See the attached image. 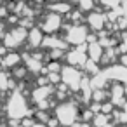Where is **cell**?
Here are the masks:
<instances>
[{
	"label": "cell",
	"mask_w": 127,
	"mask_h": 127,
	"mask_svg": "<svg viewBox=\"0 0 127 127\" xmlns=\"http://www.w3.org/2000/svg\"><path fill=\"white\" fill-rule=\"evenodd\" d=\"M5 110H7V117L12 118V120H23L25 117H30L32 115V111L28 108V103H26V97L21 94L19 89H14L12 91V94L7 99Z\"/></svg>",
	"instance_id": "cell-1"
},
{
	"label": "cell",
	"mask_w": 127,
	"mask_h": 127,
	"mask_svg": "<svg viewBox=\"0 0 127 127\" xmlns=\"http://www.w3.org/2000/svg\"><path fill=\"white\" fill-rule=\"evenodd\" d=\"M54 115L59 120V125L71 127L78 120V106L75 101H61L54 108Z\"/></svg>",
	"instance_id": "cell-2"
},
{
	"label": "cell",
	"mask_w": 127,
	"mask_h": 127,
	"mask_svg": "<svg viewBox=\"0 0 127 127\" xmlns=\"http://www.w3.org/2000/svg\"><path fill=\"white\" fill-rule=\"evenodd\" d=\"M82 80H84V75H82L80 70H77V66L66 64V66L61 68V82L66 84L71 92H78L80 91Z\"/></svg>",
	"instance_id": "cell-3"
},
{
	"label": "cell",
	"mask_w": 127,
	"mask_h": 127,
	"mask_svg": "<svg viewBox=\"0 0 127 127\" xmlns=\"http://www.w3.org/2000/svg\"><path fill=\"white\" fill-rule=\"evenodd\" d=\"M26 40H28V28H25V26H21V25L14 26V28H12L11 32H7L5 37L2 38L4 45H5L9 51L19 49Z\"/></svg>",
	"instance_id": "cell-4"
},
{
	"label": "cell",
	"mask_w": 127,
	"mask_h": 127,
	"mask_svg": "<svg viewBox=\"0 0 127 127\" xmlns=\"http://www.w3.org/2000/svg\"><path fill=\"white\" fill-rule=\"evenodd\" d=\"M68 45H82L87 38H89V30L82 25H70L64 26V37H63Z\"/></svg>",
	"instance_id": "cell-5"
},
{
	"label": "cell",
	"mask_w": 127,
	"mask_h": 127,
	"mask_svg": "<svg viewBox=\"0 0 127 127\" xmlns=\"http://www.w3.org/2000/svg\"><path fill=\"white\" fill-rule=\"evenodd\" d=\"M40 28H42V32H44L45 35H56V33L63 28L61 14H58V12H54V11L47 12V14L42 18V21H40Z\"/></svg>",
	"instance_id": "cell-6"
},
{
	"label": "cell",
	"mask_w": 127,
	"mask_h": 127,
	"mask_svg": "<svg viewBox=\"0 0 127 127\" xmlns=\"http://www.w3.org/2000/svg\"><path fill=\"white\" fill-rule=\"evenodd\" d=\"M64 59H66L68 64L84 66L87 63V59H89V56H87V45H84V44L82 45H77L73 51H70V52L64 54Z\"/></svg>",
	"instance_id": "cell-7"
},
{
	"label": "cell",
	"mask_w": 127,
	"mask_h": 127,
	"mask_svg": "<svg viewBox=\"0 0 127 127\" xmlns=\"http://www.w3.org/2000/svg\"><path fill=\"white\" fill-rule=\"evenodd\" d=\"M56 92V87L52 84H45V85H40V87H35L32 91V101L35 104L42 103V101H47L52 94Z\"/></svg>",
	"instance_id": "cell-8"
},
{
	"label": "cell",
	"mask_w": 127,
	"mask_h": 127,
	"mask_svg": "<svg viewBox=\"0 0 127 127\" xmlns=\"http://www.w3.org/2000/svg\"><path fill=\"white\" fill-rule=\"evenodd\" d=\"M45 33L42 32V28H37V26H33L30 32H28V45H30V49H38V47H42V44H44V37Z\"/></svg>",
	"instance_id": "cell-9"
},
{
	"label": "cell",
	"mask_w": 127,
	"mask_h": 127,
	"mask_svg": "<svg viewBox=\"0 0 127 127\" xmlns=\"http://www.w3.org/2000/svg\"><path fill=\"white\" fill-rule=\"evenodd\" d=\"M42 47H45V49H63V51H66L68 49V42L64 40V38H58L56 35H47L45 38H44V44H42Z\"/></svg>",
	"instance_id": "cell-10"
},
{
	"label": "cell",
	"mask_w": 127,
	"mask_h": 127,
	"mask_svg": "<svg viewBox=\"0 0 127 127\" xmlns=\"http://www.w3.org/2000/svg\"><path fill=\"white\" fill-rule=\"evenodd\" d=\"M21 59H23L21 54H18V52H14V51H9V52L4 56V63H2V66H4L5 70H14L16 66L21 64Z\"/></svg>",
	"instance_id": "cell-11"
},
{
	"label": "cell",
	"mask_w": 127,
	"mask_h": 127,
	"mask_svg": "<svg viewBox=\"0 0 127 127\" xmlns=\"http://www.w3.org/2000/svg\"><path fill=\"white\" fill-rule=\"evenodd\" d=\"M23 61H25V66L28 68L30 73H40L42 71V61L37 59L33 54H25L23 56Z\"/></svg>",
	"instance_id": "cell-12"
},
{
	"label": "cell",
	"mask_w": 127,
	"mask_h": 127,
	"mask_svg": "<svg viewBox=\"0 0 127 127\" xmlns=\"http://www.w3.org/2000/svg\"><path fill=\"white\" fill-rule=\"evenodd\" d=\"M87 23H89V26H91L92 30L99 32V30H103V26H104V16H103L101 12H91V14L87 16Z\"/></svg>",
	"instance_id": "cell-13"
},
{
	"label": "cell",
	"mask_w": 127,
	"mask_h": 127,
	"mask_svg": "<svg viewBox=\"0 0 127 127\" xmlns=\"http://www.w3.org/2000/svg\"><path fill=\"white\" fill-rule=\"evenodd\" d=\"M87 56H89V59H94L96 63L101 59V56H103V45L99 44V42H96V40H92L89 45H87Z\"/></svg>",
	"instance_id": "cell-14"
},
{
	"label": "cell",
	"mask_w": 127,
	"mask_h": 127,
	"mask_svg": "<svg viewBox=\"0 0 127 127\" xmlns=\"http://www.w3.org/2000/svg\"><path fill=\"white\" fill-rule=\"evenodd\" d=\"M16 78L12 75H9L7 71H0V89H2V92L9 91V89H16Z\"/></svg>",
	"instance_id": "cell-15"
},
{
	"label": "cell",
	"mask_w": 127,
	"mask_h": 127,
	"mask_svg": "<svg viewBox=\"0 0 127 127\" xmlns=\"http://www.w3.org/2000/svg\"><path fill=\"white\" fill-rule=\"evenodd\" d=\"M104 75H106V78H118V80L127 82V68H118V66L108 68L104 71Z\"/></svg>",
	"instance_id": "cell-16"
},
{
	"label": "cell",
	"mask_w": 127,
	"mask_h": 127,
	"mask_svg": "<svg viewBox=\"0 0 127 127\" xmlns=\"http://www.w3.org/2000/svg\"><path fill=\"white\" fill-rule=\"evenodd\" d=\"M49 11H54V12H58V14H70L73 9H71V5L66 2V0H61L59 4H52V5H49Z\"/></svg>",
	"instance_id": "cell-17"
},
{
	"label": "cell",
	"mask_w": 127,
	"mask_h": 127,
	"mask_svg": "<svg viewBox=\"0 0 127 127\" xmlns=\"http://www.w3.org/2000/svg\"><path fill=\"white\" fill-rule=\"evenodd\" d=\"M37 122H40V124H47L49 120H51V117H49V113H47V110H37L35 111V117H33Z\"/></svg>",
	"instance_id": "cell-18"
},
{
	"label": "cell",
	"mask_w": 127,
	"mask_h": 127,
	"mask_svg": "<svg viewBox=\"0 0 127 127\" xmlns=\"http://www.w3.org/2000/svg\"><path fill=\"white\" fill-rule=\"evenodd\" d=\"M12 71H14V75H12V77H14L16 80H23V78L26 77V73H30V71H28V68H26V66H21V64H19V66H16Z\"/></svg>",
	"instance_id": "cell-19"
},
{
	"label": "cell",
	"mask_w": 127,
	"mask_h": 127,
	"mask_svg": "<svg viewBox=\"0 0 127 127\" xmlns=\"http://www.w3.org/2000/svg\"><path fill=\"white\" fill-rule=\"evenodd\" d=\"M80 11H92L94 7V0H75Z\"/></svg>",
	"instance_id": "cell-20"
},
{
	"label": "cell",
	"mask_w": 127,
	"mask_h": 127,
	"mask_svg": "<svg viewBox=\"0 0 127 127\" xmlns=\"http://www.w3.org/2000/svg\"><path fill=\"white\" fill-rule=\"evenodd\" d=\"M106 122H108V117H106V115H96V117L92 118L94 127H104Z\"/></svg>",
	"instance_id": "cell-21"
},
{
	"label": "cell",
	"mask_w": 127,
	"mask_h": 127,
	"mask_svg": "<svg viewBox=\"0 0 127 127\" xmlns=\"http://www.w3.org/2000/svg\"><path fill=\"white\" fill-rule=\"evenodd\" d=\"M61 68H63V66H61L58 61H51V63L47 64V73H49V71H58V73H61Z\"/></svg>",
	"instance_id": "cell-22"
},
{
	"label": "cell",
	"mask_w": 127,
	"mask_h": 127,
	"mask_svg": "<svg viewBox=\"0 0 127 127\" xmlns=\"http://www.w3.org/2000/svg\"><path fill=\"white\" fill-rule=\"evenodd\" d=\"M101 4L104 5V7H117L118 4H120V0H101Z\"/></svg>",
	"instance_id": "cell-23"
},
{
	"label": "cell",
	"mask_w": 127,
	"mask_h": 127,
	"mask_svg": "<svg viewBox=\"0 0 127 127\" xmlns=\"http://www.w3.org/2000/svg\"><path fill=\"white\" fill-rule=\"evenodd\" d=\"M92 117H94V115H92V110H91V111H84V113H82V120H84V122L92 120Z\"/></svg>",
	"instance_id": "cell-24"
},
{
	"label": "cell",
	"mask_w": 127,
	"mask_h": 127,
	"mask_svg": "<svg viewBox=\"0 0 127 127\" xmlns=\"http://www.w3.org/2000/svg\"><path fill=\"white\" fill-rule=\"evenodd\" d=\"M101 110H103L104 113H108V111H111V104H103V106H101Z\"/></svg>",
	"instance_id": "cell-25"
},
{
	"label": "cell",
	"mask_w": 127,
	"mask_h": 127,
	"mask_svg": "<svg viewBox=\"0 0 127 127\" xmlns=\"http://www.w3.org/2000/svg\"><path fill=\"white\" fill-rule=\"evenodd\" d=\"M7 16V7H0V18H5Z\"/></svg>",
	"instance_id": "cell-26"
},
{
	"label": "cell",
	"mask_w": 127,
	"mask_h": 127,
	"mask_svg": "<svg viewBox=\"0 0 127 127\" xmlns=\"http://www.w3.org/2000/svg\"><path fill=\"white\" fill-rule=\"evenodd\" d=\"M2 63H4V56L0 54V66H2Z\"/></svg>",
	"instance_id": "cell-27"
},
{
	"label": "cell",
	"mask_w": 127,
	"mask_h": 127,
	"mask_svg": "<svg viewBox=\"0 0 127 127\" xmlns=\"http://www.w3.org/2000/svg\"><path fill=\"white\" fill-rule=\"evenodd\" d=\"M0 111H2V104H0Z\"/></svg>",
	"instance_id": "cell-28"
},
{
	"label": "cell",
	"mask_w": 127,
	"mask_h": 127,
	"mask_svg": "<svg viewBox=\"0 0 127 127\" xmlns=\"http://www.w3.org/2000/svg\"><path fill=\"white\" fill-rule=\"evenodd\" d=\"M0 92H2V89H0Z\"/></svg>",
	"instance_id": "cell-29"
},
{
	"label": "cell",
	"mask_w": 127,
	"mask_h": 127,
	"mask_svg": "<svg viewBox=\"0 0 127 127\" xmlns=\"http://www.w3.org/2000/svg\"><path fill=\"white\" fill-rule=\"evenodd\" d=\"M104 127H108V125H104Z\"/></svg>",
	"instance_id": "cell-30"
}]
</instances>
